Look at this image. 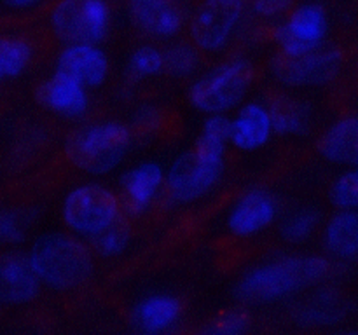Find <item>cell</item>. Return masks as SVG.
Instances as JSON below:
<instances>
[{"label":"cell","mask_w":358,"mask_h":335,"mask_svg":"<svg viewBox=\"0 0 358 335\" xmlns=\"http://www.w3.org/2000/svg\"><path fill=\"white\" fill-rule=\"evenodd\" d=\"M324 223L322 209L313 204H301L283 211L278 223V237L289 246H304L310 243Z\"/></svg>","instance_id":"obj_24"},{"label":"cell","mask_w":358,"mask_h":335,"mask_svg":"<svg viewBox=\"0 0 358 335\" xmlns=\"http://www.w3.org/2000/svg\"><path fill=\"white\" fill-rule=\"evenodd\" d=\"M27 258L42 288L59 295L83 290L96 269L90 243L66 230H49L35 237Z\"/></svg>","instance_id":"obj_3"},{"label":"cell","mask_w":358,"mask_h":335,"mask_svg":"<svg viewBox=\"0 0 358 335\" xmlns=\"http://www.w3.org/2000/svg\"><path fill=\"white\" fill-rule=\"evenodd\" d=\"M282 213V199L271 188H245L226 208L224 232L234 241L257 239L278 223Z\"/></svg>","instance_id":"obj_10"},{"label":"cell","mask_w":358,"mask_h":335,"mask_svg":"<svg viewBox=\"0 0 358 335\" xmlns=\"http://www.w3.org/2000/svg\"><path fill=\"white\" fill-rule=\"evenodd\" d=\"M268 103L271 108L275 135L278 138L301 140L310 135L315 122V110L310 101L287 91H280L268 98Z\"/></svg>","instance_id":"obj_19"},{"label":"cell","mask_w":358,"mask_h":335,"mask_svg":"<svg viewBox=\"0 0 358 335\" xmlns=\"http://www.w3.org/2000/svg\"><path fill=\"white\" fill-rule=\"evenodd\" d=\"M124 218L117 188L101 181H80L70 187L59 202L63 229L87 243Z\"/></svg>","instance_id":"obj_6"},{"label":"cell","mask_w":358,"mask_h":335,"mask_svg":"<svg viewBox=\"0 0 358 335\" xmlns=\"http://www.w3.org/2000/svg\"><path fill=\"white\" fill-rule=\"evenodd\" d=\"M34 215L30 208L0 202V248H20L27 243Z\"/></svg>","instance_id":"obj_28"},{"label":"cell","mask_w":358,"mask_h":335,"mask_svg":"<svg viewBox=\"0 0 358 335\" xmlns=\"http://www.w3.org/2000/svg\"><path fill=\"white\" fill-rule=\"evenodd\" d=\"M110 2H112V3H114V2H119V0H110Z\"/></svg>","instance_id":"obj_34"},{"label":"cell","mask_w":358,"mask_h":335,"mask_svg":"<svg viewBox=\"0 0 358 335\" xmlns=\"http://www.w3.org/2000/svg\"><path fill=\"white\" fill-rule=\"evenodd\" d=\"M131 27L147 40L166 44L187 30L191 0H124Z\"/></svg>","instance_id":"obj_12"},{"label":"cell","mask_w":358,"mask_h":335,"mask_svg":"<svg viewBox=\"0 0 358 335\" xmlns=\"http://www.w3.org/2000/svg\"><path fill=\"white\" fill-rule=\"evenodd\" d=\"M166 168L159 161H140L119 177L117 192L128 220L149 216L164 198Z\"/></svg>","instance_id":"obj_13"},{"label":"cell","mask_w":358,"mask_h":335,"mask_svg":"<svg viewBox=\"0 0 358 335\" xmlns=\"http://www.w3.org/2000/svg\"><path fill=\"white\" fill-rule=\"evenodd\" d=\"M35 100L42 110L66 122H83L93 110L91 91L56 68L37 84Z\"/></svg>","instance_id":"obj_14"},{"label":"cell","mask_w":358,"mask_h":335,"mask_svg":"<svg viewBox=\"0 0 358 335\" xmlns=\"http://www.w3.org/2000/svg\"><path fill=\"white\" fill-rule=\"evenodd\" d=\"M185 320V304L178 293L170 290H150L131 302L128 323L138 334H171Z\"/></svg>","instance_id":"obj_15"},{"label":"cell","mask_w":358,"mask_h":335,"mask_svg":"<svg viewBox=\"0 0 358 335\" xmlns=\"http://www.w3.org/2000/svg\"><path fill=\"white\" fill-rule=\"evenodd\" d=\"M275 136L268 98H247L229 117V147L236 152H261Z\"/></svg>","instance_id":"obj_16"},{"label":"cell","mask_w":358,"mask_h":335,"mask_svg":"<svg viewBox=\"0 0 358 335\" xmlns=\"http://www.w3.org/2000/svg\"><path fill=\"white\" fill-rule=\"evenodd\" d=\"M315 292L296 307L292 320L297 327L322 328L339 325L346 316V304L341 293L329 286H315Z\"/></svg>","instance_id":"obj_22"},{"label":"cell","mask_w":358,"mask_h":335,"mask_svg":"<svg viewBox=\"0 0 358 335\" xmlns=\"http://www.w3.org/2000/svg\"><path fill=\"white\" fill-rule=\"evenodd\" d=\"M345 66V54L339 47L324 45L301 56H282L276 52L269 72L280 87L287 91L324 87L334 82Z\"/></svg>","instance_id":"obj_11"},{"label":"cell","mask_w":358,"mask_h":335,"mask_svg":"<svg viewBox=\"0 0 358 335\" xmlns=\"http://www.w3.org/2000/svg\"><path fill=\"white\" fill-rule=\"evenodd\" d=\"M322 248L332 262L358 258V209H336L322 223Z\"/></svg>","instance_id":"obj_20"},{"label":"cell","mask_w":358,"mask_h":335,"mask_svg":"<svg viewBox=\"0 0 358 335\" xmlns=\"http://www.w3.org/2000/svg\"><path fill=\"white\" fill-rule=\"evenodd\" d=\"M42 285L35 276L27 253L17 248L0 251V307L16 309L41 299Z\"/></svg>","instance_id":"obj_17"},{"label":"cell","mask_w":358,"mask_h":335,"mask_svg":"<svg viewBox=\"0 0 358 335\" xmlns=\"http://www.w3.org/2000/svg\"><path fill=\"white\" fill-rule=\"evenodd\" d=\"M248 16L247 0H198L189 16L187 38L205 58H222L243 34Z\"/></svg>","instance_id":"obj_7"},{"label":"cell","mask_w":358,"mask_h":335,"mask_svg":"<svg viewBox=\"0 0 358 335\" xmlns=\"http://www.w3.org/2000/svg\"><path fill=\"white\" fill-rule=\"evenodd\" d=\"M322 159L336 166H358V115L339 117L317 143Z\"/></svg>","instance_id":"obj_21"},{"label":"cell","mask_w":358,"mask_h":335,"mask_svg":"<svg viewBox=\"0 0 358 335\" xmlns=\"http://www.w3.org/2000/svg\"><path fill=\"white\" fill-rule=\"evenodd\" d=\"M229 149V115H206L194 143L166 168L163 204L180 209L212 195L226 178Z\"/></svg>","instance_id":"obj_1"},{"label":"cell","mask_w":358,"mask_h":335,"mask_svg":"<svg viewBox=\"0 0 358 335\" xmlns=\"http://www.w3.org/2000/svg\"><path fill=\"white\" fill-rule=\"evenodd\" d=\"M332 272L334 262L327 255L280 253L241 272L233 285V297L248 307L276 306L324 285Z\"/></svg>","instance_id":"obj_2"},{"label":"cell","mask_w":358,"mask_h":335,"mask_svg":"<svg viewBox=\"0 0 358 335\" xmlns=\"http://www.w3.org/2000/svg\"><path fill=\"white\" fill-rule=\"evenodd\" d=\"M164 119V110L157 105L152 103H143L138 105L133 112L129 124L135 129L136 135H150V133L157 131Z\"/></svg>","instance_id":"obj_31"},{"label":"cell","mask_w":358,"mask_h":335,"mask_svg":"<svg viewBox=\"0 0 358 335\" xmlns=\"http://www.w3.org/2000/svg\"><path fill=\"white\" fill-rule=\"evenodd\" d=\"M331 17L320 2L306 0L296 6L273 24V40L278 54L301 56L327 45Z\"/></svg>","instance_id":"obj_9"},{"label":"cell","mask_w":358,"mask_h":335,"mask_svg":"<svg viewBox=\"0 0 358 335\" xmlns=\"http://www.w3.org/2000/svg\"><path fill=\"white\" fill-rule=\"evenodd\" d=\"M327 198L336 209H358V166H350L332 180Z\"/></svg>","instance_id":"obj_30"},{"label":"cell","mask_w":358,"mask_h":335,"mask_svg":"<svg viewBox=\"0 0 358 335\" xmlns=\"http://www.w3.org/2000/svg\"><path fill=\"white\" fill-rule=\"evenodd\" d=\"M51 0H0V7L10 16H27L44 9Z\"/></svg>","instance_id":"obj_33"},{"label":"cell","mask_w":358,"mask_h":335,"mask_svg":"<svg viewBox=\"0 0 358 335\" xmlns=\"http://www.w3.org/2000/svg\"><path fill=\"white\" fill-rule=\"evenodd\" d=\"M37 59V44L23 34H0V86L30 72Z\"/></svg>","instance_id":"obj_23"},{"label":"cell","mask_w":358,"mask_h":335,"mask_svg":"<svg viewBox=\"0 0 358 335\" xmlns=\"http://www.w3.org/2000/svg\"><path fill=\"white\" fill-rule=\"evenodd\" d=\"M164 75L175 80H192L205 70L206 58L189 38H175L163 45Z\"/></svg>","instance_id":"obj_26"},{"label":"cell","mask_w":358,"mask_h":335,"mask_svg":"<svg viewBox=\"0 0 358 335\" xmlns=\"http://www.w3.org/2000/svg\"><path fill=\"white\" fill-rule=\"evenodd\" d=\"M257 80V68L247 56H231L189 80V107L203 115H229L248 98Z\"/></svg>","instance_id":"obj_5"},{"label":"cell","mask_w":358,"mask_h":335,"mask_svg":"<svg viewBox=\"0 0 358 335\" xmlns=\"http://www.w3.org/2000/svg\"><path fill=\"white\" fill-rule=\"evenodd\" d=\"M296 2L297 0H247V6L250 16L276 23L296 6Z\"/></svg>","instance_id":"obj_32"},{"label":"cell","mask_w":358,"mask_h":335,"mask_svg":"<svg viewBox=\"0 0 358 335\" xmlns=\"http://www.w3.org/2000/svg\"><path fill=\"white\" fill-rule=\"evenodd\" d=\"M254 325V314L250 307L238 302L236 306L220 309L206 321H203L199 332L210 335H241L250 332Z\"/></svg>","instance_id":"obj_29"},{"label":"cell","mask_w":358,"mask_h":335,"mask_svg":"<svg viewBox=\"0 0 358 335\" xmlns=\"http://www.w3.org/2000/svg\"><path fill=\"white\" fill-rule=\"evenodd\" d=\"M138 135L128 121L98 119L80 126L66 143V159L80 173L103 178L115 173L135 149Z\"/></svg>","instance_id":"obj_4"},{"label":"cell","mask_w":358,"mask_h":335,"mask_svg":"<svg viewBox=\"0 0 358 335\" xmlns=\"http://www.w3.org/2000/svg\"><path fill=\"white\" fill-rule=\"evenodd\" d=\"M55 68L79 80L90 91H98L112 75L110 56L101 44H65L55 54Z\"/></svg>","instance_id":"obj_18"},{"label":"cell","mask_w":358,"mask_h":335,"mask_svg":"<svg viewBox=\"0 0 358 335\" xmlns=\"http://www.w3.org/2000/svg\"><path fill=\"white\" fill-rule=\"evenodd\" d=\"M164 75L163 45L147 40L129 51L124 63V79L129 86L147 84Z\"/></svg>","instance_id":"obj_25"},{"label":"cell","mask_w":358,"mask_h":335,"mask_svg":"<svg viewBox=\"0 0 358 335\" xmlns=\"http://www.w3.org/2000/svg\"><path fill=\"white\" fill-rule=\"evenodd\" d=\"M133 244H135V230H133L131 223L128 218L121 220L119 223L112 225L100 236L90 241V246L96 258L101 260H119L124 255L131 251Z\"/></svg>","instance_id":"obj_27"},{"label":"cell","mask_w":358,"mask_h":335,"mask_svg":"<svg viewBox=\"0 0 358 335\" xmlns=\"http://www.w3.org/2000/svg\"><path fill=\"white\" fill-rule=\"evenodd\" d=\"M44 10L45 30L59 45L103 44L114 23L110 0H51Z\"/></svg>","instance_id":"obj_8"}]
</instances>
